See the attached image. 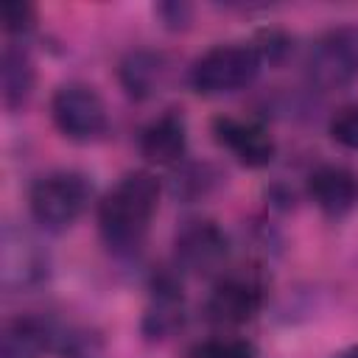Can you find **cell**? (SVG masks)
<instances>
[{"label":"cell","instance_id":"1","mask_svg":"<svg viewBox=\"0 0 358 358\" xmlns=\"http://www.w3.org/2000/svg\"><path fill=\"white\" fill-rule=\"evenodd\" d=\"M157 204L159 179L148 171L126 173L98 204V227L103 241L117 252L137 249L151 227Z\"/></svg>","mask_w":358,"mask_h":358},{"label":"cell","instance_id":"19","mask_svg":"<svg viewBox=\"0 0 358 358\" xmlns=\"http://www.w3.org/2000/svg\"><path fill=\"white\" fill-rule=\"evenodd\" d=\"M36 22V8L25 0H11L3 6V28L8 34H25Z\"/></svg>","mask_w":358,"mask_h":358},{"label":"cell","instance_id":"6","mask_svg":"<svg viewBox=\"0 0 358 358\" xmlns=\"http://www.w3.org/2000/svg\"><path fill=\"white\" fill-rule=\"evenodd\" d=\"M50 260L39 241L20 229L6 227L0 238V285L6 291H28L48 280Z\"/></svg>","mask_w":358,"mask_h":358},{"label":"cell","instance_id":"4","mask_svg":"<svg viewBox=\"0 0 358 358\" xmlns=\"http://www.w3.org/2000/svg\"><path fill=\"white\" fill-rule=\"evenodd\" d=\"M308 78L322 92L344 90L358 81V25H336L313 42Z\"/></svg>","mask_w":358,"mask_h":358},{"label":"cell","instance_id":"8","mask_svg":"<svg viewBox=\"0 0 358 358\" xmlns=\"http://www.w3.org/2000/svg\"><path fill=\"white\" fill-rule=\"evenodd\" d=\"M263 305V291L255 280L249 277H224L213 285L207 302H204V316L213 324H243L257 316Z\"/></svg>","mask_w":358,"mask_h":358},{"label":"cell","instance_id":"14","mask_svg":"<svg viewBox=\"0 0 358 358\" xmlns=\"http://www.w3.org/2000/svg\"><path fill=\"white\" fill-rule=\"evenodd\" d=\"M34 81H36V70L31 56L17 48L8 45L0 56V95H3V106L8 112H17L28 103L31 92H34Z\"/></svg>","mask_w":358,"mask_h":358},{"label":"cell","instance_id":"7","mask_svg":"<svg viewBox=\"0 0 358 358\" xmlns=\"http://www.w3.org/2000/svg\"><path fill=\"white\" fill-rule=\"evenodd\" d=\"M229 255V238L215 221H190L173 238L176 266L187 274L210 277L221 271Z\"/></svg>","mask_w":358,"mask_h":358},{"label":"cell","instance_id":"20","mask_svg":"<svg viewBox=\"0 0 358 358\" xmlns=\"http://www.w3.org/2000/svg\"><path fill=\"white\" fill-rule=\"evenodd\" d=\"M213 179L215 176H213V171L207 165H190L187 171H182V179L176 176L173 190L182 193V196H187V199H193L199 193H207V187L213 185Z\"/></svg>","mask_w":358,"mask_h":358},{"label":"cell","instance_id":"16","mask_svg":"<svg viewBox=\"0 0 358 358\" xmlns=\"http://www.w3.org/2000/svg\"><path fill=\"white\" fill-rule=\"evenodd\" d=\"M187 358H257V347L241 336H215L193 344Z\"/></svg>","mask_w":358,"mask_h":358},{"label":"cell","instance_id":"5","mask_svg":"<svg viewBox=\"0 0 358 358\" xmlns=\"http://www.w3.org/2000/svg\"><path fill=\"white\" fill-rule=\"evenodd\" d=\"M50 117L56 123V129L76 143H90L106 134L109 129V115H106V103L98 95L95 87L90 84H62L53 98H50Z\"/></svg>","mask_w":358,"mask_h":358},{"label":"cell","instance_id":"17","mask_svg":"<svg viewBox=\"0 0 358 358\" xmlns=\"http://www.w3.org/2000/svg\"><path fill=\"white\" fill-rule=\"evenodd\" d=\"M53 350L62 358H98L101 352V338L84 327H64L53 333Z\"/></svg>","mask_w":358,"mask_h":358},{"label":"cell","instance_id":"21","mask_svg":"<svg viewBox=\"0 0 358 358\" xmlns=\"http://www.w3.org/2000/svg\"><path fill=\"white\" fill-rule=\"evenodd\" d=\"M154 11L159 14V20L168 28H187V22L193 17V8L187 3H159Z\"/></svg>","mask_w":358,"mask_h":358},{"label":"cell","instance_id":"22","mask_svg":"<svg viewBox=\"0 0 358 358\" xmlns=\"http://www.w3.org/2000/svg\"><path fill=\"white\" fill-rule=\"evenodd\" d=\"M333 358H358V344H355V347H347V350H341V352H336Z\"/></svg>","mask_w":358,"mask_h":358},{"label":"cell","instance_id":"10","mask_svg":"<svg viewBox=\"0 0 358 358\" xmlns=\"http://www.w3.org/2000/svg\"><path fill=\"white\" fill-rule=\"evenodd\" d=\"M308 196L322 213L347 215L358 207V173L344 165H319L308 176Z\"/></svg>","mask_w":358,"mask_h":358},{"label":"cell","instance_id":"15","mask_svg":"<svg viewBox=\"0 0 358 358\" xmlns=\"http://www.w3.org/2000/svg\"><path fill=\"white\" fill-rule=\"evenodd\" d=\"M165 59L154 50H131L120 67H117V78L126 90V95L143 101V98H151L159 87H162V78H165Z\"/></svg>","mask_w":358,"mask_h":358},{"label":"cell","instance_id":"12","mask_svg":"<svg viewBox=\"0 0 358 358\" xmlns=\"http://www.w3.org/2000/svg\"><path fill=\"white\" fill-rule=\"evenodd\" d=\"M182 324H185L182 285L173 277L162 274L154 282V296H151V305L143 316V333H145V338H168Z\"/></svg>","mask_w":358,"mask_h":358},{"label":"cell","instance_id":"18","mask_svg":"<svg viewBox=\"0 0 358 358\" xmlns=\"http://www.w3.org/2000/svg\"><path fill=\"white\" fill-rule=\"evenodd\" d=\"M327 131L330 137L350 148V151H358V103H344L333 112L330 123H327Z\"/></svg>","mask_w":358,"mask_h":358},{"label":"cell","instance_id":"13","mask_svg":"<svg viewBox=\"0 0 358 358\" xmlns=\"http://www.w3.org/2000/svg\"><path fill=\"white\" fill-rule=\"evenodd\" d=\"M56 327L39 316H17L3 327L0 355L3 358H45L53 350Z\"/></svg>","mask_w":358,"mask_h":358},{"label":"cell","instance_id":"2","mask_svg":"<svg viewBox=\"0 0 358 358\" xmlns=\"http://www.w3.org/2000/svg\"><path fill=\"white\" fill-rule=\"evenodd\" d=\"M263 67V56L255 45L227 42L201 53L190 70V84L201 95H224L249 87Z\"/></svg>","mask_w":358,"mask_h":358},{"label":"cell","instance_id":"11","mask_svg":"<svg viewBox=\"0 0 358 358\" xmlns=\"http://www.w3.org/2000/svg\"><path fill=\"white\" fill-rule=\"evenodd\" d=\"M187 151V126L176 112H165L140 131V154L154 165H176Z\"/></svg>","mask_w":358,"mask_h":358},{"label":"cell","instance_id":"9","mask_svg":"<svg viewBox=\"0 0 358 358\" xmlns=\"http://www.w3.org/2000/svg\"><path fill=\"white\" fill-rule=\"evenodd\" d=\"M213 134L218 145L235 154V159L246 168H263L274 159L277 145L266 126L257 120H238V117H215Z\"/></svg>","mask_w":358,"mask_h":358},{"label":"cell","instance_id":"3","mask_svg":"<svg viewBox=\"0 0 358 358\" xmlns=\"http://www.w3.org/2000/svg\"><path fill=\"white\" fill-rule=\"evenodd\" d=\"M90 193L92 187L87 176L76 171H53L34 182L28 207L39 227L50 232H62L81 218V213L90 204Z\"/></svg>","mask_w":358,"mask_h":358}]
</instances>
